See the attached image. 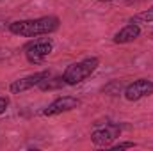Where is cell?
<instances>
[{"label":"cell","instance_id":"obj_1","mask_svg":"<svg viewBox=\"0 0 153 151\" xmlns=\"http://www.w3.org/2000/svg\"><path fill=\"white\" fill-rule=\"evenodd\" d=\"M61 20L55 14L39 16V18H29V20H16L11 21L7 30L20 38H39V36H50L55 30H59Z\"/></svg>","mask_w":153,"mask_h":151},{"label":"cell","instance_id":"obj_2","mask_svg":"<svg viewBox=\"0 0 153 151\" xmlns=\"http://www.w3.org/2000/svg\"><path fill=\"white\" fill-rule=\"evenodd\" d=\"M100 66V59L98 57H85L82 61H76L73 64H70L64 71H62V82L64 85H78L82 82H85L89 76L93 75Z\"/></svg>","mask_w":153,"mask_h":151},{"label":"cell","instance_id":"obj_3","mask_svg":"<svg viewBox=\"0 0 153 151\" xmlns=\"http://www.w3.org/2000/svg\"><path fill=\"white\" fill-rule=\"evenodd\" d=\"M53 52V39L52 38H34L30 39L25 46H23V53L25 59L30 64H41L45 62V59Z\"/></svg>","mask_w":153,"mask_h":151},{"label":"cell","instance_id":"obj_4","mask_svg":"<svg viewBox=\"0 0 153 151\" xmlns=\"http://www.w3.org/2000/svg\"><path fill=\"white\" fill-rule=\"evenodd\" d=\"M121 135V126L116 123H107L91 132V142L98 148H109Z\"/></svg>","mask_w":153,"mask_h":151},{"label":"cell","instance_id":"obj_5","mask_svg":"<svg viewBox=\"0 0 153 151\" xmlns=\"http://www.w3.org/2000/svg\"><path fill=\"white\" fill-rule=\"evenodd\" d=\"M153 94V80L150 78H137L125 85L123 96L126 101H139L143 98H148Z\"/></svg>","mask_w":153,"mask_h":151},{"label":"cell","instance_id":"obj_6","mask_svg":"<svg viewBox=\"0 0 153 151\" xmlns=\"http://www.w3.org/2000/svg\"><path fill=\"white\" fill-rule=\"evenodd\" d=\"M50 75H52L50 70H41V71L30 73V75H27V76H22V78L11 82L9 93H11V94H22V93H25V91H29V89H32V87H38L39 84H41L45 78H48Z\"/></svg>","mask_w":153,"mask_h":151},{"label":"cell","instance_id":"obj_7","mask_svg":"<svg viewBox=\"0 0 153 151\" xmlns=\"http://www.w3.org/2000/svg\"><path fill=\"white\" fill-rule=\"evenodd\" d=\"M78 107H80V100L76 96H59L43 110V115L53 117V115H59V114L71 112V110H75Z\"/></svg>","mask_w":153,"mask_h":151},{"label":"cell","instance_id":"obj_8","mask_svg":"<svg viewBox=\"0 0 153 151\" xmlns=\"http://www.w3.org/2000/svg\"><path fill=\"white\" fill-rule=\"evenodd\" d=\"M141 36V27L137 25V23H126L125 27H121L117 32L114 34V41L116 44H128V43H134L135 39Z\"/></svg>","mask_w":153,"mask_h":151},{"label":"cell","instance_id":"obj_9","mask_svg":"<svg viewBox=\"0 0 153 151\" xmlns=\"http://www.w3.org/2000/svg\"><path fill=\"white\" fill-rule=\"evenodd\" d=\"M130 21H132V23H137V25L153 23V5H150L148 9H144V11H141V13H137V14H134V16L130 18Z\"/></svg>","mask_w":153,"mask_h":151},{"label":"cell","instance_id":"obj_10","mask_svg":"<svg viewBox=\"0 0 153 151\" xmlns=\"http://www.w3.org/2000/svg\"><path fill=\"white\" fill-rule=\"evenodd\" d=\"M62 85H64V82H62L61 76H57V78L48 76V78H45V80L39 84L38 87L41 91H53V89H59V87H62Z\"/></svg>","mask_w":153,"mask_h":151},{"label":"cell","instance_id":"obj_11","mask_svg":"<svg viewBox=\"0 0 153 151\" xmlns=\"http://www.w3.org/2000/svg\"><path fill=\"white\" fill-rule=\"evenodd\" d=\"M125 85H126V84H123V82H119V80H112V82H109V84L103 87V93L109 94V96H119V94H123Z\"/></svg>","mask_w":153,"mask_h":151},{"label":"cell","instance_id":"obj_12","mask_svg":"<svg viewBox=\"0 0 153 151\" xmlns=\"http://www.w3.org/2000/svg\"><path fill=\"white\" fill-rule=\"evenodd\" d=\"M137 144L135 142H132V141H121V142H112L109 148L111 150H116V151H121V150H132V148H135Z\"/></svg>","mask_w":153,"mask_h":151},{"label":"cell","instance_id":"obj_13","mask_svg":"<svg viewBox=\"0 0 153 151\" xmlns=\"http://www.w3.org/2000/svg\"><path fill=\"white\" fill-rule=\"evenodd\" d=\"M9 103H11V100H9V96H0V115L7 110V107H9Z\"/></svg>","mask_w":153,"mask_h":151},{"label":"cell","instance_id":"obj_14","mask_svg":"<svg viewBox=\"0 0 153 151\" xmlns=\"http://www.w3.org/2000/svg\"><path fill=\"white\" fill-rule=\"evenodd\" d=\"M96 2H116V0H96Z\"/></svg>","mask_w":153,"mask_h":151}]
</instances>
